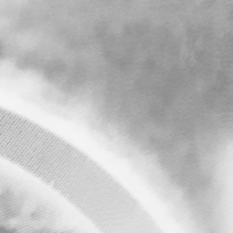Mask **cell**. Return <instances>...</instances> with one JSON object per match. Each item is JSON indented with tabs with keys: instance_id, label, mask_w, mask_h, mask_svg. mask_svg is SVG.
Instances as JSON below:
<instances>
[{
	"instance_id": "obj_1",
	"label": "cell",
	"mask_w": 233,
	"mask_h": 233,
	"mask_svg": "<svg viewBox=\"0 0 233 233\" xmlns=\"http://www.w3.org/2000/svg\"><path fill=\"white\" fill-rule=\"evenodd\" d=\"M17 219H16V218H12V219H10V220H7V222H6V224H7V226H9L10 228H15L17 225Z\"/></svg>"
}]
</instances>
